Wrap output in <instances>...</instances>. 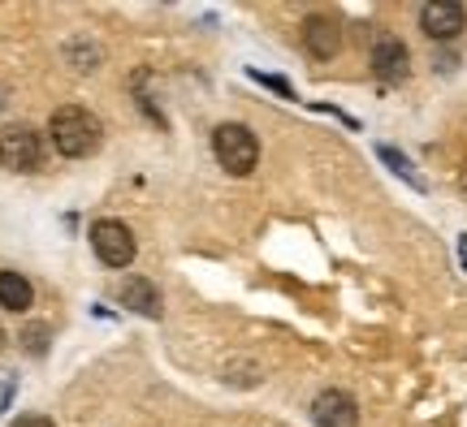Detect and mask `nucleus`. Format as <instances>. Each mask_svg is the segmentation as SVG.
<instances>
[{
	"mask_svg": "<svg viewBox=\"0 0 467 427\" xmlns=\"http://www.w3.org/2000/svg\"><path fill=\"white\" fill-rule=\"evenodd\" d=\"M48 134H52V147L61 151V156H69V160H83V156H91V151L100 147V121L87 113V108H78V104H66V108H57L48 121Z\"/></svg>",
	"mask_w": 467,
	"mask_h": 427,
	"instance_id": "1",
	"label": "nucleus"
},
{
	"mask_svg": "<svg viewBox=\"0 0 467 427\" xmlns=\"http://www.w3.org/2000/svg\"><path fill=\"white\" fill-rule=\"evenodd\" d=\"M213 151H217V165L230 168L234 178H247L255 160H260V143H255V134L247 126H238V121H225L217 126L213 134Z\"/></svg>",
	"mask_w": 467,
	"mask_h": 427,
	"instance_id": "2",
	"label": "nucleus"
},
{
	"mask_svg": "<svg viewBox=\"0 0 467 427\" xmlns=\"http://www.w3.org/2000/svg\"><path fill=\"white\" fill-rule=\"evenodd\" d=\"M0 165L9 173H31L44 165V138L31 126H5L0 130Z\"/></svg>",
	"mask_w": 467,
	"mask_h": 427,
	"instance_id": "3",
	"label": "nucleus"
},
{
	"mask_svg": "<svg viewBox=\"0 0 467 427\" xmlns=\"http://www.w3.org/2000/svg\"><path fill=\"white\" fill-rule=\"evenodd\" d=\"M91 250L100 255V263L109 268H130L134 263V233L121 220H96L91 225Z\"/></svg>",
	"mask_w": 467,
	"mask_h": 427,
	"instance_id": "4",
	"label": "nucleus"
},
{
	"mask_svg": "<svg viewBox=\"0 0 467 427\" xmlns=\"http://www.w3.org/2000/svg\"><path fill=\"white\" fill-rule=\"evenodd\" d=\"M420 26L429 39L437 44H451L454 35L467 26V9L463 5H454V0H429L424 9H420Z\"/></svg>",
	"mask_w": 467,
	"mask_h": 427,
	"instance_id": "5",
	"label": "nucleus"
},
{
	"mask_svg": "<svg viewBox=\"0 0 467 427\" xmlns=\"http://www.w3.org/2000/svg\"><path fill=\"white\" fill-rule=\"evenodd\" d=\"M303 48L312 52L317 61H329L342 48V22L334 14H312L303 22Z\"/></svg>",
	"mask_w": 467,
	"mask_h": 427,
	"instance_id": "6",
	"label": "nucleus"
},
{
	"mask_svg": "<svg viewBox=\"0 0 467 427\" xmlns=\"http://www.w3.org/2000/svg\"><path fill=\"white\" fill-rule=\"evenodd\" d=\"M312 419H317V427H359V406L342 389H325L312 402Z\"/></svg>",
	"mask_w": 467,
	"mask_h": 427,
	"instance_id": "7",
	"label": "nucleus"
},
{
	"mask_svg": "<svg viewBox=\"0 0 467 427\" xmlns=\"http://www.w3.org/2000/svg\"><path fill=\"white\" fill-rule=\"evenodd\" d=\"M372 74H377L381 83H402V78L411 74V52H407V44L394 39V35H385L381 44L372 48Z\"/></svg>",
	"mask_w": 467,
	"mask_h": 427,
	"instance_id": "8",
	"label": "nucleus"
},
{
	"mask_svg": "<svg viewBox=\"0 0 467 427\" xmlns=\"http://www.w3.org/2000/svg\"><path fill=\"white\" fill-rule=\"evenodd\" d=\"M31 302H35V290H31V280L22 277V272H0V307L5 311H31Z\"/></svg>",
	"mask_w": 467,
	"mask_h": 427,
	"instance_id": "9",
	"label": "nucleus"
},
{
	"mask_svg": "<svg viewBox=\"0 0 467 427\" xmlns=\"http://www.w3.org/2000/svg\"><path fill=\"white\" fill-rule=\"evenodd\" d=\"M121 302L130 307V311L148 315V320H156L161 315V294H156V285L143 277H130L126 285H121Z\"/></svg>",
	"mask_w": 467,
	"mask_h": 427,
	"instance_id": "10",
	"label": "nucleus"
},
{
	"mask_svg": "<svg viewBox=\"0 0 467 427\" xmlns=\"http://www.w3.org/2000/svg\"><path fill=\"white\" fill-rule=\"evenodd\" d=\"M377 156H381V160H385V165H389V168H394L399 178H407V181H411L416 190H424V181L416 178V168H411V160H407V156H399V151H394V147H377Z\"/></svg>",
	"mask_w": 467,
	"mask_h": 427,
	"instance_id": "11",
	"label": "nucleus"
},
{
	"mask_svg": "<svg viewBox=\"0 0 467 427\" xmlns=\"http://www.w3.org/2000/svg\"><path fill=\"white\" fill-rule=\"evenodd\" d=\"M22 345H26L31 354H44V350H48V324H31V329L22 332Z\"/></svg>",
	"mask_w": 467,
	"mask_h": 427,
	"instance_id": "12",
	"label": "nucleus"
},
{
	"mask_svg": "<svg viewBox=\"0 0 467 427\" xmlns=\"http://www.w3.org/2000/svg\"><path fill=\"white\" fill-rule=\"evenodd\" d=\"M251 78H255V83H265V86H273V91H282L285 99H295V91H290V83H285V78H268V74H260V69H255Z\"/></svg>",
	"mask_w": 467,
	"mask_h": 427,
	"instance_id": "13",
	"label": "nucleus"
},
{
	"mask_svg": "<svg viewBox=\"0 0 467 427\" xmlns=\"http://www.w3.org/2000/svg\"><path fill=\"white\" fill-rule=\"evenodd\" d=\"M14 427H57L52 419H44V414H26V419H17Z\"/></svg>",
	"mask_w": 467,
	"mask_h": 427,
	"instance_id": "14",
	"label": "nucleus"
},
{
	"mask_svg": "<svg viewBox=\"0 0 467 427\" xmlns=\"http://www.w3.org/2000/svg\"><path fill=\"white\" fill-rule=\"evenodd\" d=\"M459 259H463V268H467V238L459 242Z\"/></svg>",
	"mask_w": 467,
	"mask_h": 427,
	"instance_id": "15",
	"label": "nucleus"
},
{
	"mask_svg": "<svg viewBox=\"0 0 467 427\" xmlns=\"http://www.w3.org/2000/svg\"><path fill=\"white\" fill-rule=\"evenodd\" d=\"M459 186H463V195H467V165H463V173H459Z\"/></svg>",
	"mask_w": 467,
	"mask_h": 427,
	"instance_id": "16",
	"label": "nucleus"
},
{
	"mask_svg": "<svg viewBox=\"0 0 467 427\" xmlns=\"http://www.w3.org/2000/svg\"><path fill=\"white\" fill-rule=\"evenodd\" d=\"M0 350H5V329H0Z\"/></svg>",
	"mask_w": 467,
	"mask_h": 427,
	"instance_id": "17",
	"label": "nucleus"
}]
</instances>
